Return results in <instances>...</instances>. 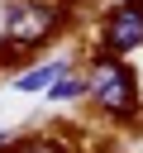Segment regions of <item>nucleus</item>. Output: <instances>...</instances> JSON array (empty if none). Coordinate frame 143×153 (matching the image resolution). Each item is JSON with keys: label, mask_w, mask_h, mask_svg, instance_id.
I'll use <instances>...</instances> for the list:
<instances>
[{"label": "nucleus", "mask_w": 143, "mask_h": 153, "mask_svg": "<svg viewBox=\"0 0 143 153\" xmlns=\"http://www.w3.org/2000/svg\"><path fill=\"white\" fill-rule=\"evenodd\" d=\"M86 96H91L100 110H110V115H133V105H138L133 72H129L119 57H110V53H100V57L91 62V72H86Z\"/></svg>", "instance_id": "obj_1"}, {"label": "nucleus", "mask_w": 143, "mask_h": 153, "mask_svg": "<svg viewBox=\"0 0 143 153\" xmlns=\"http://www.w3.org/2000/svg\"><path fill=\"white\" fill-rule=\"evenodd\" d=\"M57 29V10L43 0H10L5 10V43L10 48H33Z\"/></svg>", "instance_id": "obj_2"}, {"label": "nucleus", "mask_w": 143, "mask_h": 153, "mask_svg": "<svg viewBox=\"0 0 143 153\" xmlns=\"http://www.w3.org/2000/svg\"><path fill=\"white\" fill-rule=\"evenodd\" d=\"M100 43H105L110 57H124V53L143 48V10H138L133 0L114 5V10L105 14V24H100Z\"/></svg>", "instance_id": "obj_3"}, {"label": "nucleus", "mask_w": 143, "mask_h": 153, "mask_svg": "<svg viewBox=\"0 0 143 153\" xmlns=\"http://www.w3.org/2000/svg\"><path fill=\"white\" fill-rule=\"evenodd\" d=\"M67 72V62L62 57H52V62H43V67H29V72H19L14 76V91H24V96H33V91H48L57 76Z\"/></svg>", "instance_id": "obj_4"}, {"label": "nucleus", "mask_w": 143, "mask_h": 153, "mask_svg": "<svg viewBox=\"0 0 143 153\" xmlns=\"http://www.w3.org/2000/svg\"><path fill=\"white\" fill-rule=\"evenodd\" d=\"M48 96H52V100H76V96H86V76H76V72H62V76L48 86Z\"/></svg>", "instance_id": "obj_5"}, {"label": "nucleus", "mask_w": 143, "mask_h": 153, "mask_svg": "<svg viewBox=\"0 0 143 153\" xmlns=\"http://www.w3.org/2000/svg\"><path fill=\"white\" fill-rule=\"evenodd\" d=\"M14 153H67V148H62L57 139H33V143H19Z\"/></svg>", "instance_id": "obj_6"}, {"label": "nucleus", "mask_w": 143, "mask_h": 153, "mask_svg": "<svg viewBox=\"0 0 143 153\" xmlns=\"http://www.w3.org/2000/svg\"><path fill=\"white\" fill-rule=\"evenodd\" d=\"M0 143H5V129H0Z\"/></svg>", "instance_id": "obj_7"}, {"label": "nucleus", "mask_w": 143, "mask_h": 153, "mask_svg": "<svg viewBox=\"0 0 143 153\" xmlns=\"http://www.w3.org/2000/svg\"><path fill=\"white\" fill-rule=\"evenodd\" d=\"M133 5H138V10H143V0H133Z\"/></svg>", "instance_id": "obj_8"}]
</instances>
